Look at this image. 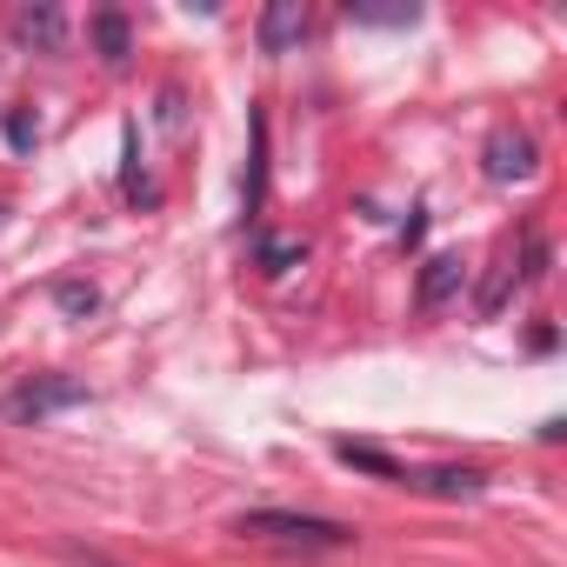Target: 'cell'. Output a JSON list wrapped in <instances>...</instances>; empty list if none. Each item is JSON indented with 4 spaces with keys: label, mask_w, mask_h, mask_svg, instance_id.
Listing matches in <instances>:
<instances>
[{
    "label": "cell",
    "mask_w": 567,
    "mask_h": 567,
    "mask_svg": "<svg viewBox=\"0 0 567 567\" xmlns=\"http://www.w3.org/2000/svg\"><path fill=\"white\" fill-rule=\"evenodd\" d=\"M240 534H254V540H280V547H308V554H321V547H354V527L321 520V514H280V507L240 514Z\"/></svg>",
    "instance_id": "6da1fadb"
},
{
    "label": "cell",
    "mask_w": 567,
    "mask_h": 567,
    "mask_svg": "<svg viewBox=\"0 0 567 567\" xmlns=\"http://www.w3.org/2000/svg\"><path fill=\"white\" fill-rule=\"evenodd\" d=\"M81 401H87L81 381L48 374V381H28L21 394H8V421H48V414H61V408H81Z\"/></svg>",
    "instance_id": "7a4b0ae2"
},
{
    "label": "cell",
    "mask_w": 567,
    "mask_h": 567,
    "mask_svg": "<svg viewBox=\"0 0 567 567\" xmlns=\"http://www.w3.org/2000/svg\"><path fill=\"white\" fill-rule=\"evenodd\" d=\"M534 174V134L527 127H501L487 141V181H527Z\"/></svg>",
    "instance_id": "3957f363"
},
{
    "label": "cell",
    "mask_w": 567,
    "mask_h": 567,
    "mask_svg": "<svg viewBox=\"0 0 567 567\" xmlns=\"http://www.w3.org/2000/svg\"><path fill=\"white\" fill-rule=\"evenodd\" d=\"M301 34H308V8H301V0H274V8L260 14V54H288Z\"/></svg>",
    "instance_id": "277c9868"
},
{
    "label": "cell",
    "mask_w": 567,
    "mask_h": 567,
    "mask_svg": "<svg viewBox=\"0 0 567 567\" xmlns=\"http://www.w3.org/2000/svg\"><path fill=\"white\" fill-rule=\"evenodd\" d=\"M461 274H467V267H461L454 254H434V260H421V288H414V308H421V315H434L441 301H454V295H461Z\"/></svg>",
    "instance_id": "5b68a950"
},
{
    "label": "cell",
    "mask_w": 567,
    "mask_h": 567,
    "mask_svg": "<svg viewBox=\"0 0 567 567\" xmlns=\"http://www.w3.org/2000/svg\"><path fill=\"white\" fill-rule=\"evenodd\" d=\"M408 481L427 487V494H481V487H487L481 467H434V474H408Z\"/></svg>",
    "instance_id": "8992f818"
},
{
    "label": "cell",
    "mask_w": 567,
    "mask_h": 567,
    "mask_svg": "<svg viewBox=\"0 0 567 567\" xmlns=\"http://www.w3.org/2000/svg\"><path fill=\"white\" fill-rule=\"evenodd\" d=\"M341 461H348V467H361V474H381V481H408V467H401V461H388L381 447H354V441H341Z\"/></svg>",
    "instance_id": "52a82bcc"
},
{
    "label": "cell",
    "mask_w": 567,
    "mask_h": 567,
    "mask_svg": "<svg viewBox=\"0 0 567 567\" xmlns=\"http://www.w3.org/2000/svg\"><path fill=\"white\" fill-rule=\"evenodd\" d=\"M21 34H28V41H41V48H61V34H68V28H61V14H54V8H41V14H21Z\"/></svg>",
    "instance_id": "ba28073f"
},
{
    "label": "cell",
    "mask_w": 567,
    "mask_h": 567,
    "mask_svg": "<svg viewBox=\"0 0 567 567\" xmlns=\"http://www.w3.org/2000/svg\"><path fill=\"white\" fill-rule=\"evenodd\" d=\"M94 41H101L107 61H127V21H121V14H101V21H94Z\"/></svg>",
    "instance_id": "9c48e42d"
},
{
    "label": "cell",
    "mask_w": 567,
    "mask_h": 567,
    "mask_svg": "<svg viewBox=\"0 0 567 567\" xmlns=\"http://www.w3.org/2000/svg\"><path fill=\"white\" fill-rule=\"evenodd\" d=\"M301 254H308L301 240H260V267H267V274H288Z\"/></svg>",
    "instance_id": "30bf717a"
},
{
    "label": "cell",
    "mask_w": 567,
    "mask_h": 567,
    "mask_svg": "<svg viewBox=\"0 0 567 567\" xmlns=\"http://www.w3.org/2000/svg\"><path fill=\"white\" fill-rule=\"evenodd\" d=\"M54 301H61L68 315H94V308H101V295H94V288H81V280H68V288H61Z\"/></svg>",
    "instance_id": "8fae6325"
},
{
    "label": "cell",
    "mask_w": 567,
    "mask_h": 567,
    "mask_svg": "<svg viewBox=\"0 0 567 567\" xmlns=\"http://www.w3.org/2000/svg\"><path fill=\"white\" fill-rule=\"evenodd\" d=\"M34 141H41V127H34V114H8V147H21V154H28Z\"/></svg>",
    "instance_id": "7c38bea8"
}]
</instances>
